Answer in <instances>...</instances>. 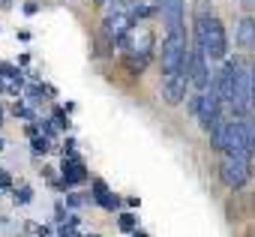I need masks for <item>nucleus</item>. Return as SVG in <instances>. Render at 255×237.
I'll return each instance as SVG.
<instances>
[{
    "label": "nucleus",
    "instance_id": "nucleus-1",
    "mask_svg": "<svg viewBox=\"0 0 255 237\" xmlns=\"http://www.w3.org/2000/svg\"><path fill=\"white\" fill-rule=\"evenodd\" d=\"M195 45H201L210 60H222L225 51H228V39H225L222 21L213 18V15L198 18V21H195Z\"/></svg>",
    "mask_w": 255,
    "mask_h": 237
},
{
    "label": "nucleus",
    "instance_id": "nucleus-2",
    "mask_svg": "<svg viewBox=\"0 0 255 237\" xmlns=\"http://www.w3.org/2000/svg\"><path fill=\"white\" fill-rule=\"evenodd\" d=\"M189 54L192 51H186V36L183 33H168V39L162 42V72L174 75V72L189 69Z\"/></svg>",
    "mask_w": 255,
    "mask_h": 237
},
{
    "label": "nucleus",
    "instance_id": "nucleus-3",
    "mask_svg": "<svg viewBox=\"0 0 255 237\" xmlns=\"http://www.w3.org/2000/svg\"><path fill=\"white\" fill-rule=\"evenodd\" d=\"M252 105H255V93H252V66L237 63V78H234V99H231V108H234L237 114H246Z\"/></svg>",
    "mask_w": 255,
    "mask_h": 237
},
{
    "label": "nucleus",
    "instance_id": "nucleus-4",
    "mask_svg": "<svg viewBox=\"0 0 255 237\" xmlns=\"http://www.w3.org/2000/svg\"><path fill=\"white\" fill-rule=\"evenodd\" d=\"M219 177H222V183L228 189H240L249 180V159L234 156V153H225L222 162H219Z\"/></svg>",
    "mask_w": 255,
    "mask_h": 237
},
{
    "label": "nucleus",
    "instance_id": "nucleus-5",
    "mask_svg": "<svg viewBox=\"0 0 255 237\" xmlns=\"http://www.w3.org/2000/svg\"><path fill=\"white\" fill-rule=\"evenodd\" d=\"M225 153H234V156H243V159H249V153H255L252 135H249V123H246V120H231V123H228V144H225Z\"/></svg>",
    "mask_w": 255,
    "mask_h": 237
},
{
    "label": "nucleus",
    "instance_id": "nucleus-6",
    "mask_svg": "<svg viewBox=\"0 0 255 237\" xmlns=\"http://www.w3.org/2000/svg\"><path fill=\"white\" fill-rule=\"evenodd\" d=\"M219 108H222V99H219L216 87L210 84L207 90H201V102H198V114H195L204 132H210V129L216 126V120H219Z\"/></svg>",
    "mask_w": 255,
    "mask_h": 237
},
{
    "label": "nucleus",
    "instance_id": "nucleus-7",
    "mask_svg": "<svg viewBox=\"0 0 255 237\" xmlns=\"http://www.w3.org/2000/svg\"><path fill=\"white\" fill-rule=\"evenodd\" d=\"M189 78H192V87H198V90H207L213 84V75L207 66V51L201 45H195L189 54Z\"/></svg>",
    "mask_w": 255,
    "mask_h": 237
},
{
    "label": "nucleus",
    "instance_id": "nucleus-8",
    "mask_svg": "<svg viewBox=\"0 0 255 237\" xmlns=\"http://www.w3.org/2000/svg\"><path fill=\"white\" fill-rule=\"evenodd\" d=\"M189 84H192V78H189V69H183V72H174V75H165V81H162V99H165L168 105H180V102L186 99V90H189Z\"/></svg>",
    "mask_w": 255,
    "mask_h": 237
},
{
    "label": "nucleus",
    "instance_id": "nucleus-9",
    "mask_svg": "<svg viewBox=\"0 0 255 237\" xmlns=\"http://www.w3.org/2000/svg\"><path fill=\"white\" fill-rule=\"evenodd\" d=\"M237 63L240 60H228L219 72H216V78H213V87H216V93H219V99H222V105H231V99H234V78H237Z\"/></svg>",
    "mask_w": 255,
    "mask_h": 237
},
{
    "label": "nucleus",
    "instance_id": "nucleus-10",
    "mask_svg": "<svg viewBox=\"0 0 255 237\" xmlns=\"http://www.w3.org/2000/svg\"><path fill=\"white\" fill-rule=\"evenodd\" d=\"M159 12L168 33H183V0H159Z\"/></svg>",
    "mask_w": 255,
    "mask_h": 237
},
{
    "label": "nucleus",
    "instance_id": "nucleus-11",
    "mask_svg": "<svg viewBox=\"0 0 255 237\" xmlns=\"http://www.w3.org/2000/svg\"><path fill=\"white\" fill-rule=\"evenodd\" d=\"M129 24H132V15H123V12H114V15L105 18V30H108L114 39H120L126 30H129Z\"/></svg>",
    "mask_w": 255,
    "mask_h": 237
},
{
    "label": "nucleus",
    "instance_id": "nucleus-12",
    "mask_svg": "<svg viewBox=\"0 0 255 237\" xmlns=\"http://www.w3.org/2000/svg\"><path fill=\"white\" fill-rule=\"evenodd\" d=\"M237 42L243 45V48H252L255 45V18H240V24H237Z\"/></svg>",
    "mask_w": 255,
    "mask_h": 237
},
{
    "label": "nucleus",
    "instance_id": "nucleus-13",
    "mask_svg": "<svg viewBox=\"0 0 255 237\" xmlns=\"http://www.w3.org/2000/svg\"><path fill=\"white\" fill-rule=\"evenodd\" d=\"M225 144H228V123H225L222 117H219V120H216V126L210 129V147L225 153Z\"/></svg>",
    "mask_w": 255,
    "mask_h": 237
},
{
    "label": "nucleus",
    "instance_id": "nucleus-14",
    "mask_svg": "<svg viewBox=\"0 0 255 237\" xmlns=\"http://www.w3.org/2000/svg\"><path fill=\"white\" fill-rule=\"evenodd\" d=\"M63 180H66V183H81V180H84L81 165H78V162H66V165H63Z\"/></svg>",
    "mask_w": 255,
    "mask_h": 237
},
{
    "label": "nucleus",
    "instance_id": "nucleus-15",
    "mask_svg": "<svg viewBox=\"0 0 255 237\" xmlns=\"http://www.w3.org/2000/svg\"><path fill=\"white\" fill-rule=\"evenodd\" d=\"M96 201H99L102 207H108V210H114V207H117V198H114V195H108V189H105V192H99V195H96Z\"/></svg>",
    "mask_w": 255,
    "mask_h": 237
},
{
    "label": "nucleus",
    "instance_id": "nucleus-16",
    "mask_svg": "<svg viewBox=\"0 0 255 237\" xmlns=\"http://www.w3.org/2000/svg\"><path fill=\"white\" fill-rule=\"evenodd\" d=\"M120 228H123V231H132V228H135V216H132V213H123V216H120Z\"/></svg>",
    "mask_w": 255,
    "mask_h": 237
},
{
    "label": "nucleus",
    "instance_id": "nucleus-17",
    "mask_svg": "<svg viewBox=\"0 0 255 237\" xmlns=\"http://www.w3.org/2000/svg\"><path fill=\"white\" fill-rule=\"evenodd\" d=\"M30 198H33V195H30V186H21V189L15 192V201H18V204H27Z\"/></svg>",
    "mask_w": 255,
    "mask_h": 237
},
{
    "label": "nucleus",
    "instance_id": "nucleus-18",
    "mask_svg": "<svg viewBox=\"0 0 255 237\" xmlns=\"http://www.w3.org/2000/svg\"><path fill=\"white\" fill-rule=\"evenodd\" d=\"M33 150H36V153H45V150H48V138L33 135Z\"/></svg>",
    "mask_w": 255,
    "mask_h": 237
},
{
    "label": "nucleus",
    "instance_id": "nucleus-19",
    "mask_svg": "<svg viewBox=\"0 0 255 237\" xmlns=\"http://www.w3.org/2000/svg\"><path fill=\"white\" fill-rule=\"evenodd\" d=\"M27 99H30V102H39V90H36V87H30V90H27Z\"/></svg>",
    "mask_w": 255,
    "mask_h": 237
},
{
    "label": "nucleus",
    "instance_id": "nucleus-20",
    "mask_svg": "<svg viewBox=\"0 0 255 237\" xmlns=\"http://www.w3.org/2000/svg\"><path fill=\"white\" fill-rule=\"evenodd\" d=\"M6 186H9V177H6L3 171H0V189H6Z\"/></svg>",
    "mask_w": 255,
    "mask_h": 237
},
{
    "label": "nucleus",
    "instance_id": "nucleus-21",
    "mask_svg": "<svg viewBox=\"0 0 255 237\" xmlns=\"http://www.w3.org/2000/svg\"><path fill=\"white\" fill-rule=\"evenodd\" d=\"M12 6V0H0V9H9Z\"/></svg>",
    "mask_w": 255,
    "mask_h": 237
},
{
    "label": "nucleus",
    "instance_id": "nucleus-22",
    "mask_svg": "<svg viewBox=\"0 0 255 237\" xmlns=\"http://www.w3.org/2000/svg\"><path fill=\"white\" fill-rule=\"evenodd\" d=\"M252 93H255V66H252Z\"/></svg>",
    "mask_w": 255,
    "mask_h": 237
},
{
    "label": "nucleus",
    "instance_id": "nucleus-23",
    "mask_svg": "<svg viewBox=\"0 0 255 237\" xmlns=\"http://www.w3.org/2000/svg\"><path fill=\"white\" fill-rule=\"evenodd\" d=\"M0 150H3V141H0Z\"/></svg>",
    "mask_w": 255,
    "mask_h": 237
}]
</instances>
